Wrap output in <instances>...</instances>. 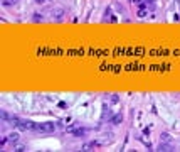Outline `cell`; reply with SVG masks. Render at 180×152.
Returning <instances> with one entry per match:
<instances>
[{
	"label": "cell",
	"instance_id": "6da1fadb",
	"mask_svg": "<svg viewBox=\"0 0 180 152\" xmlns=\"http://www.w3.org/2000/svg\"><path fill=\"white\" fill-rule=\"evenodd\" d=\"M56 130V125L52 122H42V124H37L36 127V132H40V134H52Z\"/></svg>",
	"mask_w": 180,
	"mask_h": 152
},
{
	"label": "cell",
	"instance_id": "7a4b0ae2",
	"mask_svg": "<svg viewBox=\"0 0 180 152\" xmlns=\"http://www.w3.org/2000/svg\"><path fill=\"white\" fill-rule=\"evenodd\" d=\"M157 150H160V152H170V150H175V149H173V145H172L170 142H160V145H158Z\"/></svg>",
	"mask_w": 180,
	"mask_h": 152
},
{
	"label": "cell",
	"instance_id": "3957f363",
	"mask_svg": "<svg viewBox=\"0 0 180 152\" xmlns=\"http://www.w3.org/2000/svg\"><path fill=\"white\" fill-rule=\"evenodd\" d=\"M96 147H99V142L93 140V142H88V144H84V145H83V150H94Z\"/></svg>",
	"mask_w": 180,
	"mask_h": 152
},
{
	"label": "cell",
	"instance_id": "277c9868",
	"mask_svg": "<svg viewBox=\"0 0 180 152\" xmlns=\"http://www.w3.org/2000/svg\"><path fill=\"white\" fill-rule=\"evenodd\" d=\"M71 134L74 135V137H83V135L86 134V129H74V130H69Z\"/></svg>",
	"mask_w": 180,
	"mask_h": 152
},
{
	"label": "cell",
	"instance_id": "5b68a950",
	"mask_svg": "<svg viewBox=\"0 0 180 152\" xmlns=\"http://www.w3.org/2000/svg\"><path fill=\"white\" fill-rule=\"evenodd\" d=\"M111 124H115V125H118V124H121L123 122V115L121 113H118V115H115V117H111Z\"/></svg>",
	"mask_w": 180,
	"mask_h": 152
},
{
	"label": "cell",
	"instance_id": "8992f818",
	"mask_svg": "<svg viewBox=\"0 0 180 152\" xmlns=\"http://www.w3.org/2000/svg\"><path fill=\"white\" fill-rule=\"evenodd\" d=\"M7 140H9L10 144H15L19 140V134L17 132H12V134H9V137H7Z\"/></svg>",
	"mask_w": 180,
	"mask_h": 152
},
{
	"label": "cell",
	"instance_id": "52a82bcc",
	"mask_svg": "<svg viewBox=\"0 0 180 152\" xmlns=\"http://www.w3.org/2000/svg\"><path fill=\"white\" fill-rule=\"evenodd\" d=\"M54 15H56L57 19H61L62 15H64V9H61V7H57L56 10H52V17H54Z\"/></svg>",
	"mask_w": 180,
	"mask_h": 152
},
{
	"label": "cell",
	"instance_id": "ba28073f",
	"mask_svg": "<svg viewBox=\"0 0 180 152\" xmlns=\"http://www.w3.org/2000/svg\"><path fill=\"white\" fill-rule=\"evenodd\" d=\"M19 0H2V5H5V7H12V5H15Z\"/></svg>",
	"mask_w": 180,
	"mask_h": 152
},
{
	"label": "cell",
	"instance_id": "9c48e42d",
	"mask_svg": "<svg viewBox=\"0 0 180 152\" xmlns=\"http://www.w3.org/2000/svg\"><path fill=\"white\" fill-rule=\"evenodd\" d=\"M160 142H172L170 135H168V134H162V137H160Z\"/></svg>",
	"mask_w": 180,
	"mask_h": 152
},
{
	"label": "cell",
	"instance_id": "30bf717a",
	"mask_svg": "<svg viewBox=\"0 0 180 152\" xmlns=\"http://www.w3.org/2000/svg\"><path fill=\"white\" fill-rule=\"evenodd\" d=\"M15 150H17V152H24V150H27V147H26V145H19Z\"/></svg>",
	"mask_w": 180,
	"mask_h": 152
},
{
	"label": "cell",
	"instance_id": "8fae6325",
	"mask_svg": "<svg viewBox=\"0 0 180 152\" xmlns=\"http://www.w3.org/2000/svg\"><path fill=\"white\" fill-rule=\"evenodd\" d=\"M138 15H140V17H145V15H146V10H145V9H140V12H138Z\"/></svg>",
	"mask_w": 180,
	"mask_h": 152
},
{
	"label": "cell",
	"instance_id": "7c38bea8",
	"mask_svg": "<svg viewBox=\"0 0 180 152\" xmlns=\"http://www.w3.org/2000/svg\"><path fill=\"white\" fill-rule=\"evenodd\" d=\"M34 20H36V22H39V20H42V15L36 14V15H34Z\"/></svg>",
	"mask_w": 180,
	"mask_h": 152
},
{
	"label": "cell",
	"instance_id": "4fadbf2b",
	"mask_svg": "<svg viewBox=\"0 0 180 152\" xmlns=\"http://www.w3.org/2000/svg\"><path fill=\"white\" fill-rule=\"evenodd\" d=\"M36 2H37V3H47L49 0H36Z\"/></svg>",
	"mask_w": 180,
	"mask_h": 152
}]
</instances>
